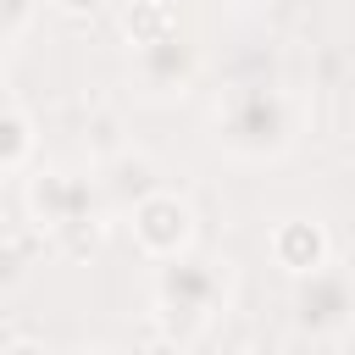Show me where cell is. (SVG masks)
Listing matches in <instances>:
<instances>
[{"instance_id":"obj_1","label":"cell","mask_w":355,"mask_h":355,"mask_svg":"<svg viewBox=\"0 0 355 355\" xmlns=\"http://www.w3.org/2000/svg\"><path fill=\"white\" fill-rule=\"evenodd\" d=\"M294 128H300V105L272 83H239L216 105V144L244 161L283 155L294 144Z\"/></svg>"},{"instance_id":"obj_2","label":"cell","mask_w":355,"mask_h":355,"mask_svg":"<svg viewBox=\"0 0 355 355\" xmlns=\"http://www.w3.org/2000/svg\"><path fill=\"white\" fill-rule=\"evenodd\" d=\"M222 272L211 266V261H194L189 250L183 255H172L166 266H161V277H155V322L166 327V338L172 344H194L200 338V327L222 311Z\"/></svg>"},{"instance_id":"obj_3","label":"cell","mask_w":355,"mask_h":355,"mask_svg":"<svg viewBox=\"0 0 355 355\" xmlns=\"http://www.w3.org/2000/svg\"><path fill=\"white\" fill-rule=\"evenodd\" d=\"M128 216H133V244L150 261H172L194 244V205L172 189H150L139 205H128Z\"/></svg>"},{"instance_id":"obj_4","label":"cell","mask_w":355,"mask_h":355,"mask_svg":"<svg viewBox=\"0 0 355 355\" xmlns=\"http://www.w3.org/2000/svg\"><path fill=\"white\" fill-rule=\"evenodd\" d=\"M349 311H355V294H349V277L344 266L322 261L316 272H300V294H294V322L311 333V338H333L349 327Z\"/></svg>"},{"instance_id":"obj_5","label":"cell","mask_w":355,"mask_h":355,"mask_svg":"<svg viewBox=\"0 0 355 355\" xmlns=\"http://www.w3.org/2000/svg\"><path fill=\"white\" fill-rule=\"evenodd\" d=\"M194 72H200V55H194V44L183 33H166V39L133 50V78H139V89L150 100H183Z\"/></svg>"},{"instance_id":"obj_6","label":"cell","mask_w":355,"mask_h":355,"mask_svg":"<svg viewBox=\"0 0 355 355\" xmlns=\"http://www.w3.org/2000/svg\"><path fill=\"white\" fill-rule=\"evenodd\" d=\"M94 183L89 178H72V172H61V166H44V172H33L28 178V216L50 233L55 222H67V216H78V211H94Z\"/></svg>"},{"instance_id":"obj_7","label":"cell","mask_w":355,"mask_h":355,"mask_svg":"<svg viewBox=\"0 0 355 355\" xmlns=\"http://www.w3.org/2000/svg\"><path fill=\"white\" fill-rule=\"evenodd\" d=\"M266 250H272V261H277L288 277H300V272H316L322 261H333V244H327L322 222H305V216H288V222H277Z\"/></svg>"},{"instance_id":"obj_8","label":"cell","mask_w":355,"mask_h":355,"mask_svg":"<svg viewBox=\"0 0 355 355\" xmlns=\"http://www.w3.org/2000/svg\"><path fill=\"white\" fill-rule=\"evenodd\" d=\"M150 189H161V172H155V161L150 155H133V150H122V155H111V166L100 172V183H94V194L100 200H111V205H139Z\"/></svg>"},{"instance_id":"obj_9","label":"cell","mask_w":355,"mask_h":355,"mask_svg":"<svg viewBox=\"0 0 355 355\" xmlns=\"http://www.w3.org/2000/svg\"><path fill=\"white\" fill-rule=\"evenodd\" d=\"M122 33H128L133 50H139V44H155V39L178 33V11H172L166 0H133V6L122 11Z\"/></svg>"},{"instance_id":"obj_10","label":"cell","mask_w":355,"mask_h":355,"mask_svg":"<svg viewBox=\"0 0 355 355\" xmlns=\"http://www.w3.org/2000/svg\"><path fill=\"white\" fill-rule=\"evenodd\" d=\"M28 155H33V122L17 100L0 94V172H17Z\"/></svg>"},{"instance_id":"obj_11","label":"cell","mask_w":355,"mask_h":355,"mask_svg":"<svg viewBox=\"0 0 355 355\" xmlns=\"http://www.w3.org/2000/svg\"><path fill=\"white\" fill-rule=\"evenodd\" d=\"M50 239L61 244V255L83 261V255H94V250H100V239H105V222H100V211H78V216L55 222V227H50Z\"/></svg>"},{"instance_id":"obj_12","label":"cell","mask_w":355,"mask_h":355,"mask_svg":"<svg viewBox=\"0 0 355 355\" xmlns=\"http://www.w3.org/2000/svg\"><path fill=\"white\" fill-rule=\"evenodd\" d=\"M39 6H44V0H0V33H17Z\"/></svg>"},{"instance_id":"obj_13","label":"cell","mask_w":355,"mask_h":355,"mask_svg":"<svg viewBox=\"0 0 355 355\" xmlns=\"http://www.w3.org/2000/svg\"><path fill=\"white\" fill-rule=\"evenodd\" d=\"M50 6H55V11H67V17H94L105 0H50Z\"/></svg>"}]
</instances>
